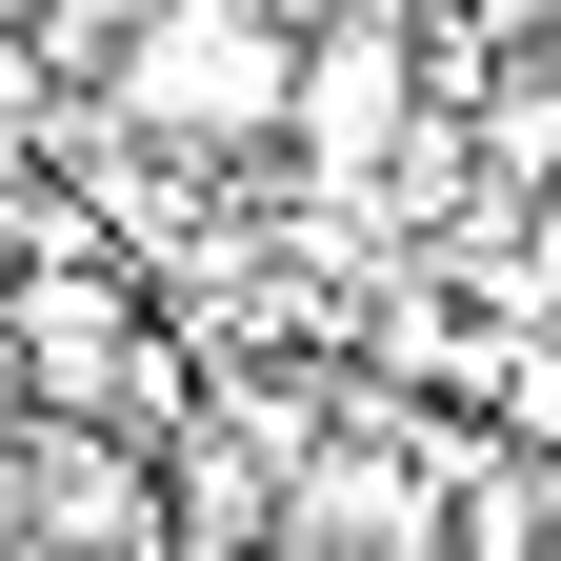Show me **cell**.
<instances>
[{
  "instance_id": "7a4b0ae2",
  "label": "cell",
  "mask_w": 561,
  "mask_h": 561,
  "mask_svg": "<svg viewBox=\"0 0 561 561\" xmlns=\"http://www.w3.org/2000/svg\"><path fill=\"white\" fill-rule=\"evenodd\" d=\"M121 101L161 121V140H261L280 101H301V41H280L261 0H140V41H121Z\"/></svg>"
},
{
  "instance_id": "6da1fadb",
  "label": "cell",
  "mask_w": 561,
  "mask_h": 561,
  "mask_svg": "<svg viewBox=\"0 0 561 561\" xmlns=\"http://www.w3.org/2000/svg\"><path fill=\"white\" fill-rule=\"evenodd\" d=\"M0 341H21V401L81 421V442H140V421H181V341L121 301L101 261H41L21 301H0Z\"/></svg>"
},
{
  "instance_id": "8992f818",
  "label": "cell",
  "mask_w": 561,
  "mask_h": 561,
  "mask_svg": "<svg viewBox=\"0 0 561 561\" xmlns=\"http://www.w3.org/2000/svg\"><path fill=\"white\" fill-rule=\"evenodd\" d=\"M461 21V60H522V41H561V0H442Z\"/></svg>"
},
{
  "instance_id": "277c9868",
  "label": "cell",
  "mask_w": 561,
  "mask_h": 561,
  "mask_svg": "<svg viewBox=\"0 0 561 561\" xmlns=\"http://www.w3.org/2000/svg\"><path fill=\"white\" fill-rule=\"evenodd\" d=\"M41 541H101V561L140 541V502H121V461L81 442V421H60V442H41Z\"/></svg>"
},
{
  "instance_id": "5b68a950",
  "label": "cell",
  "mask_w": 561,
  "mask_h": 561,
  "mask_svg": "<svg viewBox=\"0 0 561 561\" xmlns=\"http://www.w3.org/2000/svg\"><path fill=\"white\" fill-rule=\"evenodd\" d=\"M461 561H561V522H541V481H522V461H481V481H461Z\"/></svg>"
},
{
  "instance_id": "3957f363",
  "label": "cell",
  "mask_w": 561,
  "mask_h": 561,
  "mask_svg": "<svg viewBox=\"0 0 561 561\" xmlns=\"http://www.w3.org/2000/svg\"><path fill=\"white\" fill-rule=\"evenodd\" d=\"M401 121H421V41H401V21H321V41H301V101H280V140H301L321 181H381V161H401Z\"/></svg>"
}]
</instances>
